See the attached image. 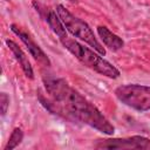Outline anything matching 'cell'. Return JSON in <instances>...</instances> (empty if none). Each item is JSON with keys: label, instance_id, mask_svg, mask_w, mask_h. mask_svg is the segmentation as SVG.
Here are the masks:
<instances>
[{"label": "cell", "instance_id": "cell-6", "mask_svg": "<svg viewBox=\"0 0 150 150\" xmlns=\"http://www.w3.org/2000/svg\"><path fill=\"white\" fill-rule=\"evenodd\" d=\"M11 30L18 35L20 38V40L23 42V45L27 47L28 52L30 53V55L34 57V60L36 62H39L40 64L45 66V67H49L50 66V60L49 57L46 55V53L40 48V46L33 40V38L29 35V33H27L26 30H23L22 28H20L16 25H11Z\"/></svg>", "mask_w": 150, "mask_h": 150}, {"label": "cell", "instance_id": "cell-2", "mask_svg": "<svg viewBox=\"0 0 150 150\" xmlns=\"http://www.w3.org/2000/svg\"><path fill=\"white\" fill-rule=\"evenodd\" d=\"M63 47L70 52L83 66L93 69L94 71L110 77V79H117L121 73L120 70L112 66L110 62H108L107 60H104L102 56H100L98 54H96L94 50H91L88 47H84L83 45L79 43L75 40H71L69 38H67L66 40L61 41Z\"/></svg>", "mask_w": 150, "mask_h": 150}, {"label": "cell", "instance_id": "cell-11", "mask_svg": "<svg viewBox=\"0 0 150 150\" xmlns=\"http://www.w3.org/2000/svg\"><path fill=\"white\" fill-rule=\"evenodd\" d=\"M0 104H1V115L5 116L9 105V97L6 93H1L0 94Z\"/></svg>", "mask_w": 150, "mask_h": 150}, {"label": "cell", "instance_id": "cell-3", "mask_svg": "<svg viewBox=\"0 0 150 150\" xmlns=\"http://www.w3.org/2000/svg\"><path fill=\"white\" fill-rule=\"evenodd\" d=\"M56 13L59 14L61 21L63 22L66 29L73 36L79 38L80 40L84 41L87 45H89L91 48H94V50L97 52L100 55H104L105 54V49L97 41L93 29L89 27V25L86 21H83L82 19H80V18L75 16L74 14H71L62 5H57L56 6Z\"/></svg>", "mask_w": 150, "mask_h": 150}, {"label": "cell", "instance_id": "cell-8", "mask_svg": "<svg viewBox=\"0 0 150 150\" xmlns=\"http://www.w3.org/2000/svg\"><path fill=\"white\" fill-rule=\"evenodd\" d=\"M6 45H7L8 48L12 50V53H13V55L15 56L16 61L19 62L21 69L23 70L25 75H26L28 79L32 80V79L34 77V73H33V68H32L30 62H29L28 57L26 56V54H25V53L22 52V49H21L14 41H12V40H6Z\"/></svg>", "mask_w": 150, "mask_h": 150}, {"label": "cell", "instance_id": "cell-1", "mask_svg": "<svg viewBox=\"0 0 150 150\" xmlns=\"http://www.w3.org/2000/svg\"><path fill=\"white\" fill-rule=\"evenodd\" d=\"M45 88L50 100L39 96L42 104L54 114H64L66 117L87 124L105 135H112L114 125L105 116L77 90L71 88L66 80L56 77L43 79Z\"/></svg>", "mask_w": 150, "mask_h": 150}, {"label": "cell", "instance_id": "cell-10", "mask_svg": "<svg viewBox=\"0 0 150 150\" xmlns=\"http://www.w3.org/2000/svg\"><path fill=\"white\" fill-rule=\"evenodd\" d=\"M22 138H23V132H22V130H21L20 128H15V129L12 131V134H11V136H9V139H8L7 144L5 145L4 150H12V149L16 148V146L21 143Z\"/></svg>", "mask_w": 150, "mask_h": 150}, {"label": "cell", "instance_id": "cell-4", "mask_svg": "<svg viewBox=\"0 0 150 150\" xmlns=\"http://www.w3.org/2000/svg\"><path fill=\"white\" fill-rule=\"evenodd\" d=\"M115 96L125 105L146 111L150 109V87L142 84H123L115 89Z\"/></svg>", "mask_w": 150, "mask_h": 150}, {"label": "cell", "instance_id": "cell-12", "mask_svg": "<svg viewBox=\"0 0 150 150\" xmlns=\"http://www.w3.org/2000/svg\"><path fill=\"white\" fill-rule=\"evenodd\" d=\"M69 1H71V2H75V0H69Z\"/></svg>", "mask_w": 150, "mask_h": 150}, {"label": "cell", "instance_id": "cell-5", "mask_svg": "<svg viewBox=\"0 0 150 150\" xmlns=\"http://www.w3.org/2000/svg\"><path fill=\"white\" fill-rule=\"evenodd\" d=\"M96 149H150V138L144 136H131L124 138H107L98 139Z\"/></svg>", "mask_w": 150, "mask_h": 150}, {"label": "cell", "instance_id": "cell-9", "mask_svg": "<svg viewBox=\"0 0 150 150\" xmlns=\"http://www.w3.org/2000/svg\"><path fill=\"white\" fill-rule=\"evenodd\" d=\"M97 33L101 38V40L103 41V43L112 52H117L120 49L123 48L124 46V41L116 34H114L112 32H110L105 26H98L97 27Z\"/></svg>", "mask_w": 150, "mask_h": 150}, {"label": "cell", "instance_id": "cell-7", "mask_svg": "<svg viewBox=\"0 0 150 150\" xmlns=\"http://www.w3.org/2000/svg\"><path fill=\"white\" fill-rule=\"evenodd\" d=\"M39 12L45 18V20L47 21V23L52 28V30L59 36L60 41H63L68 38L67 32H66V27H64L63 22L61 21L60 16L56 12H54L53 9H49V8H43V12L39 9Z\"/></svg>", "mask_w": 150, "mask_h": 150}]
</instances>
